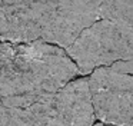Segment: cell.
<instances>
[{"label": "cell", "mask_w": 133, "mask_h": 126, "mask_svg": "<svg viewBox=\"0 0 133 126\" xmlns=\"http://www.w3.org/2000/svg\"><path fill=\"white\" fill-rule=\"evenodd\" d=\"M6 47H7V42H0V67L4 59V53H6Z\"/></svg>", "instance_id": "cell-9"}, {"label": "cell", "mask_w": 133, "mask_h": 126, "mask_svg": "<svg viewBox=\"0 0 133 126\" xmlns=\"http://www.w3.org/2000/svg\"><path fill=\"white\" fill-rule=\"evenodd\" d=\"M49 10L40 40L66 50L83 30L100 19L103 0H47Z\"/></svg>", "instance_id": "cell-5"}, {"label": "cell", "mask_w": 133, "mask_h": 126, "mask_svg": "<svg viewBox=\"0 0 133 126\" xmlns=\"http://www.w3.org/2000/svg\"><path fill=\"white\" fill-rule=\"evenodd\" d=\"M66 53L80 74H89L103 66L133 74V27L99 19L82 32Z\"/></svg>", "instance_id": "cell-2"}, {"label": "cell", "mask_w": 133, "mask_h": 126, "mask_svg": "<svg viewBox=\"0 0 133 126\" xmlns=\"http://www.w3.org/2000/svg\"><path fill=\"white\" fill-rule=\"evenodd\" d=\"M77 74V66L59 46L40 39L29 43L7 42L0 67V97L55 93Z\"/></svg>", "instance_id": "cell-1"}, {"label": "cell", "mask_w": 133, "mask_h": 126, "mask_svg": "<svg viewBox=\"0 0 133 126\" xmlns=\"http://www.w3.org/2000/svg\"><path fill=\"white\" fill-rule=\"evenodd\" d=\"M22 109L33 126H93L95 110L87 77L70 80L55 93L35 97H0Z\"/></svg>", "instance_id": "cell-3"}, {"label": "cell", "mask_w": 133, "mask_h": 126, "mask_svg": "<svg viewBox=\"0 0 133 126\" xmlns=\"http://www.w3.org/2000/svg\"><path fill=\"white\" fill-rule=\"evenodd\" d=\"M87 82L96 120L115 126L133 122V74L103 66L93 70Z\"/></svg>", "instance_id": "cell-4"}, {"label": "cell", "mask_w": 133, "mask_h": 126, "mask_svg": "<svg viewBox=\"0 0 133 126\" xmlns=\"http://www.w3.org/2000/svg\"><path fill=\"white\" fill-rule=\"evenodd\" d=\"M93 126H115V125H107V123H102V122H99V123H95Z\"/></svg>", "instance_id": "cell-10"}, {"label": "cell", "mask_w": 133, "mask_h": 126, "mask_svg": "<svg viewBox=\"0 0 133 126\" xmlns=\"http://www.w3.org/2000/svg\"><path fill=\"white\" fill-rule=\"evenodd\" d=\"M13 108V119H12V125L10 126H33L32 123L27 120L26 115L23 113V110L16 106H12Z\"/></svg>", "instance_id": "cell-8"}, {"label": "cell", "mask_w": 133, "mask_h": 126, "mask_svg": "<svg viewBox=\"0 0 133 126\" xmlns=\"http://www.w3.org/2000/svg\"><path fill=\"white\" fill-rule=\"evenodd\" d=\"M100 19H107L133 27V0H103Z\"/></svg>", "instance_id": "cell-7"}, {"label": "cell", "mask_w": 133, "mask_h": 126, "mask_svg": "<svg viewBox=\"0 0 133 126\" xmlns=\"http://www.w3.org/2000/svg\"><path fill=\"white\" fill-rule=\"evenodd\" d=\"M47 10V0H0V42L39 40Z\"/></svg>", "instance_id": "cell-6"}]
</instances>
